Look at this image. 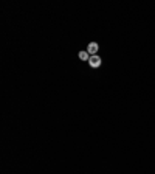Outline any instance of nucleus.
I'll return each instance as SVG.
<instances>
[{"mask_svg": "<svg viewBox=\"0 0 155 174\" xmlns=\"http://www.w3.org/2000/svg\"><path fill=\"white\" fill-rule=\"evenodd\" d=\"M98 48H99V45H98L96 42H90V44H89V47H87V53H89V55H92V56H95V55H96V52H98Z\"/></svg>", "mask_w": 155, "mask_h": 174, "instance_id": "1", "label": "nucleus"}, {"mask_svg": "<svg viewBox=\"0 0 155 174\" xmlns=\"http://www.w3.org/2000/svg\"><path fill=\"white\" fill-rule=\"evenodd\" d=\"M89 64H90V67H93V68H96V67H99L101 65V58L99 56H90V59H89Z\"/></svg>", "mask_w": 155, "mask_h": 174, "instance_id": "2", "label": "nucleus"}, {"mask_svg": "<svg viewBox=\"0 0 155 174\" xmlns=\"http://www.w3.org/2000/svg\"><path fill=\"white\" fill-rule=\"evenodd\" d=\"M79 58H81L82 61H89V59H90V55L87 53V50H84V52H79Z\"/></svg>", "mask_w": 155, "mask_h": 174, "instance_id": "3", "label": "nucleus"}]
</instances>
